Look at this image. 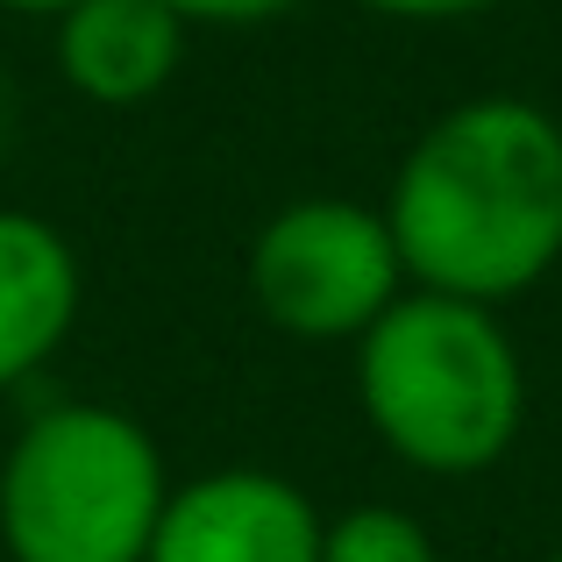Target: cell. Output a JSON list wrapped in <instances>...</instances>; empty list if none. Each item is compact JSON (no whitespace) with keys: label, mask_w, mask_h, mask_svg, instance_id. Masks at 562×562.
Wrapping results in <instances>:
<instances>
[{"label":"cell","mask_w":562,"mask_h":562,"mask_svg":"<svg viewBox=\"0 0 562 562\" xmlns=\"http://www.w3.org/2000/svg\"><path fill=\"white\" fill-rule=\"evenodd\" d=\"M384 228L413 292L506 306L562 263V122L527 93L441 108L398 157Z\"/></svg>","instance_id":"cell-1"},{"label":"cell","mask_w":562,"mask_h":562,"mask_svg":"<svg viewBox=\"0 0 562 562\" xmlns=\"http://www.w3.org/2000/svg\"><path fill=\"white\" fill-rule=\"evenodd\" d=\"M357 406L420 477H484L527 420V363L498 306L398 292L357 342Z\"/></svg>","instance_id":"cell-2"},{"label":"cell","mask_w":562,"mask_h":562,"mask_svg":"<svg viewBox=\"0 0 562 562\" xmlns=\"http://www.w3.org/2000/svg\"><path fill=\"white\" fill-rule=\"evenodd\" d=\"M171 470L157 435L100 398H50L0 456L8 562H143Z\"/></svg>","instance_id":"cell-3"},{"label":"cell","mask_w":562,"mask_h":562,"mask_svg":"<svg viewBox=\"0 0 562 562\" xmlns=\"http://www.w3.org/2000/svg\"><path fill=\"white\" fill-rule=\"evenodd\" d=\"M406 292V263L363 200H285L249 243V300L292 342H363L378 314Z\"/></svg>","instance_id":"cell-4"},{"label":"cell","mask_w":562,"mask_h":562,"mask_svg":"<svg viewBox=\"0 0 562 562\" xmlns=\"http://www.w3.org/2000/svg\"><path fill=\"white\" fill-rule=\"evenodd\" d=\"M321 506L257 463L171 484L143 562H321Z\"/></svg>","instance_id":"cell-5"},{"label":"cell","mask_w":562,"mask_h":562,"mask_svg":"<svg viewBox=\"0 0 562 562\" xmlns=\"http://www.w3.org/2000/svg\"><path fill=\"white\" fill-rule=\"evenodd\" d=\"M86 306V271L65 228L29 206H0V392L29 384L71 342Z\"/></svg>","instance_id":"cell-6"},{"label":"cell","mask_w":562,"mask_h":562,"mask_svg":"<svg viewBox=\"0 0 562 562\" xmlns=\"http://www.w3.org/2000/svg\"><path fill=\"white\" fill-rule=\"evenodd\" d=\"M186 65V22L157 0H79L57 14V79L93 108H143Z\"/></svg>","instance_id":"cell-7"},{"label":"cell","mask_w":562,"mask_h":562,"mask_svg":"<svg viewBox=\"0 0 562 562\" xmlns=\"http://www.w3.org/2000/svg\"><path fill=\"white\" fill-rule=\"evenodd\" d=\"M321 562H441V549L406 506H349L321 527Z\"/></svg>","instance_id":"cell-8"},{"label":"cell","mask_w":562,"mask_h":562,"mask_svg":"<svg viewBox=\"0 0 562 562\" xmlns=\"http://www.w3.org/2000/svg\"><path fill=\"white\" fill-rule=\"evenodd\" d=\"M157 8H171L186 29H257V22L292 14L300 0H157Z\"/></svg>","instance_id":"cell-9"},{"label":"cell","mask_w":562,"mask_h":562,"mask_svg":"<svg viewBox=\"0 0 562 562\" xmlns=\"http://www.w3.org/2000/svg\"><path fill=\"white\" fill-rule=\"evenodd\" d=\"M363 14H384V22H470V14L498 8V0H357Z\"/></svg>","instance_id":"cell-10"},{"label":"cell","mask_w":562,"mask_h":562,"mask_svg":"<svg viewBox=\"0 0 562 562\" xmlns=\"http://www.w3.org/2000/svg\"><path fill=\"white\" fill-rule=\"evenodd\" d=\"M65 8H79V0H0V14H22V22H57Z\"/></svg>","instance_id":"cell-11"},{"label":"cell","mask_w":562,"mask_h":562,"mask_svg":"<svg viewBox=\"0 0 562 562\" xmlns=\"http://www.w3.org/2000/svg\"><path fill=\"white\" fill-rule=\"evenodd\" d=\"M549 562H562V549H555V555H549Z\"/></svg>","instance_id":"cell-12"}]
</instances>
